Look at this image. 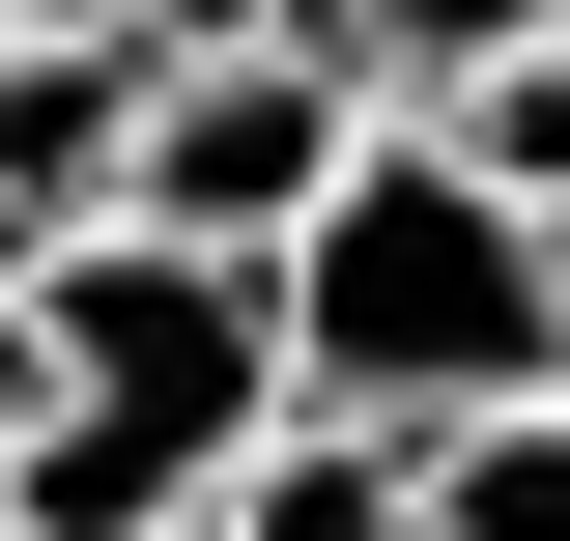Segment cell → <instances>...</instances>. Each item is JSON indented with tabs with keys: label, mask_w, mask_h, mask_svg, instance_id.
Here are the masks:
<instances>
[{
	"label": "cell",
	"mask_w": 570,
	"mask_h": 541,
	"mask_svg": "<svg viewBox=\"0 0 570 541\" xmlns=\"http://www.w3.org/2000/svg\"><path fill=\"white\" fill-rule=\"evenodd\" d=\"M257 342H285V400H343V427H485V400L570 371V228L485 200L428 115H371L257 228Z\"/></svg>",
	"instance_id": "6da1fadb"
},
{
	"label": "cell",
	"mask_w": 570,
	"mask_h": 541,
	"mask_svg": "<svg viewBox=\"0 0 570 541\" xmlns=\"http://www.w3.org/2000/svg\"><path fill=\"white\" fill-rule=\"evenodd\" d=\"M29 427H0V541H171L228 484V427L285 400L257 342V257H200V228H29Z\"/></svg>",
	"instance_id": "7a4b0ae2"
},
{
	"label": "cell",
	"mask_w": 570,
	"mask_h": 541,
	"mask_svg": "<svg viewBox=\"0 0 570 541\" xmlns=\"http://www.w3.org/2000/svg\"><path fill=\"white\" fill-rule=\"evenodd\" d=\"M371 142V86L314 58V29H228V58H142V115H115V228H200V257H257L314 171Z\"/></svg>",
	"instance_id": "3957f363"
},
{
	"label": "cell",
	"mask_w": 570,
	"mask_h": 541,
	"mask_svg": "<svg viewBox=\"0 0 570 541\" xmlns=\"http://www.w3.org/2000/svg\"><path fill=\"white\" fill-rule=\"evenodd\" d=\"M171 541H428V427H343V400H257L228 427V484Z\"/></svg>",
	"instance_id": "277c9868"
},
{
	"label": "cell",
	"mask_w": 570,
	"mask_h": 541,
	"mask_svg": "<svg viewBox=\"0 0 570 541\" xmlns=\"http://www.w3.org/2000/svg\"><path fill=\"white\" fill-rule=\"evenodd\" d=\"M115 115H142V29H0V257L115 228Z\"/></svg>",
	"instance_id": "5b68a950"
},
{
	"label": "cell",
	"mask_w": 570,
	"mask_h": 541,
	"mask_svg": "<svg viewBox=\"0 0 570 541\" xmlns=\"http://www.w3.org/2000/svg\"><path fill=\"white\" fill-rule=\"evenodd\" d=\"M542 29H570V0H314V58H343L371 115H456V86L542 58Z\"/></svg>",
	"instance_id": "8992f818"
},
{
	"label": "cell",
	"mask_w": 570,
	"mask_h": 541,
	"mask_svg": "<svg viewBox=\"0 0 570 541\" xmlns=\"http://www.w3.org/2000/svg\"><path fill=\"white\" fill-rule=\"evenodd\" d=\"M428 541H570V371L485 427H428Z\"/></svg>",
	"instance_id": "52a82bcc"
},
{
	"label": "cell",
	"mask_w": 570,
	"mask_h": 541,
	"mask_svg": "<svg viewBox=\"0 0 570 541\" xmlns=\"http://www.w3.org/2000/svg\"><path fill=\"white\" fill-rule=\"evenodd\" d=\"M428 142H456L485 200H542V228H570V29H542V58H485V86H456Z\"/></svg>",
	"instance_id": "ba28073f"
},
{
	"label": "cell",
	"mask_w": 570,
	"mask_h": 541,
	"mask_svg": "<svg viewBox=\"0 0 570 541\" xmlns=\"http://www.w3.org/2000/svg\"><path fill=\"white\" fill-rule=\"evenodd\" d=\"M142 58H228V29H314V0H115Z\"/></svg>",
	"instance_id": "9c48e42d"
},
{
	"label": "cell",
	"mask_w": 570,
	"mask_h": 541,
	"mask_svg": "<svg viewBox=\"0 0 570 541\" xmlns=\"http://www.w3.org/2000/svg\"><path fill=\"white\" fill-rule=\"evenodd\" d=\"M0 427H29V285H0Z\"/></svg>",
	"instance_id": "30bf717a"
},
{
	"label": "cell",
	"mask_w": 570,
	"mask_h": 541,
	"mask_svg": "<svg viewBox=\"0 0 570 541\" xmlns=\"http://www.w3.org/2000/svg\"><path fill=\"white\" fill-rule=\"evenodd\" d=\"M0 29H115V0H0Z\"/></svg>",
	"instance_id": "8fae6325"
}]
</instances>
